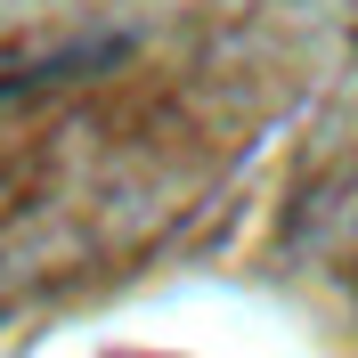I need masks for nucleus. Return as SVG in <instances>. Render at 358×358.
<instances>
[{
    "instance_id": "obj_1",
    "label": "nucleus",
    "mask_w": 358,
    "mask_h": 358,
    "mask_svg": "<svg viewBox=\"0 0 358 358\" xmlns=\"http://www.w3.org/2000/svg\"><path fill=\"white\" fill-rule=\"evenodd\" d=\"M301 0H0V342L131 285L293 98Z\"/></svg>"
}]
</instances>
